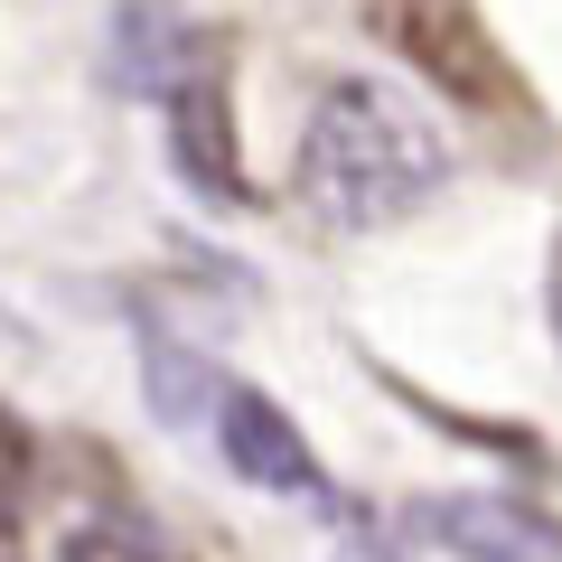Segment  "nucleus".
Instances as JSON below:
<instances>
[{"label":"nucleus","mask_w":562,"mask_h":562,"mask_svg":"<svg viewBox=\"0 0 562 562\" xmlns=\"http://www.w3.org/2000/svg\"><path fill=\"white\" fill-rule=\"evenodd\" d=\"M338 562H384V553H366V543H357V553H338Z\"/></svg>","instance_id":"nucleus-11"},{"label":"nucleus","mask_w":562,"mask_h":562,"mask_svg":"<svg viewBox=\"0 0 562 562\" xmlns=\"http://www.w3.org/2000/svg\"><path fill=\"white\" fill-rule=\"evenodd\" d=\"M169 160L206 206H262V188L244 179V140H235V85L225 57H206L198 76L169 94Z\"/></svg>","instance_id":"nucleus-3"},{"label":"nucleus","mask_w":562,"mask_h":562,"mask_svg":"<svg viewBox=\"0 0 562 562\" xmlns=\"http://www.w3.org/2000/svg\"><path fill=\"white\" fill-rule=\"evenodd\" d=\"M357 20L375 29V47H394L431 94L469 103V113H516L525 103L506 47L487 38V20L469 0H357Z\"/></svg>","instance_id":"nucleus-2"},{"label":"nucleus","mask_w":562,"mask_h":562,"mask_svg":"<svg viewBox=\"0 0 562 562\" xmlns=\"http://www.w3.org/2000/svg\"><path fill=\"white\" fill-rule=\"evenodd\" d=\"M0 562H29V535H20V497L0 487Z\"/></svg>","instance_id":"nucleus-10"},{"label":"nucleus","mask_w":562,"mask_h":562,"mask_svg":"<svg viewBox=\"0 0 562 562\" xmlns=\"http://www.w3.org/2000/svg\"><path fill=\"white\" fill-rule=\"evenodd\" d=\"M57 562H188V553L160 525H140V516H103V525H76V535L57 543Z\"/></svg>","instance_id":"nucleus-8"},{"label":"nucleus","mask_w":562,"mask_h":562,"mask_svg":"<svg viewBox=\"0 0 562 562\" xmlns=\"http://www.w3.org/2000/svg\"><path fill=\"white\" fill-rule=\"evenodd\" d=\"M216 441H225V460H235V479H254V487H281V497H310V487H319V460H310L301 422L281 413L272 394H244V384H225V403H216Z\"/></svg>","instance_id":"nucleus-6"},{"label":"nucleus","mask_w":562,"mask_h":562,"mask_svg":"<svg viewBox=\"0 0 562 562\" xmlns=\"http://www.w3.org/2000/svg\"><path fill=\"white\" fill-rule=\"evenodd\" d=\"M206 57H225V38L188 29L169 0H113V85L122 94H179Z\"/></svg>","instance_id":"nucleus-5"},{"label":"nucleus","mask_w":562,"mask_h":562,"mask_svg":"<svg viewBox=\"0 0 562 562\" xmlns=\"http://www.w3.org/2000/svg\"><path fill=\"white\" fill-rule=\"evenodd\" d=\"M413 535H431L460 562H562V525L516 497H422Z\"/></svg>","instance_id":"nucleus-4"},{"label":"nucleus","mask_w":562,"mask_h":562,"mask_svg":"<svg viewBox=\"0 0 562 562\" xmlns=\"http://www.w3.org/2000/svg\"><path fill=\"white\" fill-rule=\"evenodd\" d=\"M450 179V140L422 122V103H403L375 76H338L301 122V206L338 235H384V225L422 216Z\"/></svg>","instance_id":"nucleus-1"},{"label":"nucleus","mask_w":562,"mask_h":562,"mask_svg":"<svg viewBox=\"0 0 562 562\" xmlns=\"http://www.w3.org/2000/svg\"><path fill=\"white\" fill-rule=\"evenodd\" d=\"M553 291H562V262H553Z\"/></svg>","instance_id":"nucleus-12"},{"label":"nucleus","mask_w":562,"mask_h":562,"mask_svg":"<svg viewBox=\"0 0 562 562\" xmlns=\"http://www.w3.org/2000/svg\"><path fill=\"white\" fill-rule=\"evenodd\" d=\"M29 479H38V441H29V422L10 413V403H0V487H10V497H20Z\"/></svg>","instance_id":"nucleus-9"},{"label":"nucleus","mask_w":562,"mask_h":562,"mask_svg":"<svg viewBox=\"0 0 562 562\" xmlns=\"http://www.w3.org/2000/svg\"><path fill=\"white\" fill-rule=\"evenodd\" d=\"M140 384H150V413H160L169 431H188L198 413H216V403H225V375L198 357V347L160 338V328H140Z\"/></svg>","instance_id":"nucleus-7"}]
</instances>
